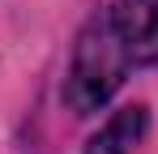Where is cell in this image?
<instances>
[{"label": "cell", "mask_w": 158, "mask_h": 154, "mask_svg": "<svg viewBox=\"0 0 158 154\" xmlns=\"http://www.w3.org/2000/svg\"><path fill=\"white\" fill-rule=\"evenodd\" d=\"M124 69H128V56L120 47L115 30L107 17L90 22L77 39V51H73V69H69V81H64V99L77 116H90L98 111L124 81Z\"/></svg>", "instance_id": "cell-1"}, {"label": "cell", "mask_w": 158, "mask_h": 154, "mask_svg": "<svg viewBox=\"0 0 158 154\" xmlns=\"http://www.w3.org/2000/svg\"><path fill=\"white\" fill-rule=\"evenodd\" d=\"M107 22L128 64H141V69L158 64V0H115L107 9Z\"/></svg>", "instance_id": "cell-2"}, {"label": "cell", "mask_w": 158, "mask_h": 154, "mask_svg": "<svg viewBox=\"0 0 158 154\" xmlns=\"http://www.w3.org/2000/svg\"><path fill=\"white\" fill-rule=\"evenodd\" d=\"M145 124H150L145 107L132 103V107H124V111H115V116L90 137L85 154H132V146L145 137Z\"/></svg>", "instance_id": "cell-3"}]
</instances>
